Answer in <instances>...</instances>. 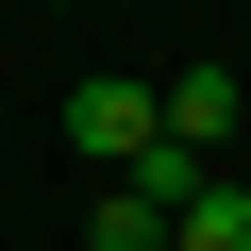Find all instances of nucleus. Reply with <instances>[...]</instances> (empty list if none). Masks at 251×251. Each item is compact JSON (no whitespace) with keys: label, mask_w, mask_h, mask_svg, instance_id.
Instances as JSON below:
<instances>
[{"label":"nucleus","mask_w":251,"mask_h":251,"mask_svg":"<svg viewBox=\"0 0 251 251\" xmlns=\"http://www.w3.org/2000/svg\"><path fill=\"white\" fill-rule=\"evenodd\" d=\"M151 134H168V117H151V67H84V84H67V151H84V168H134Z\"/></svg>","instance_id":"1"},{"label":"nucleus","mask_w":251,"mask_h":251,"mask_svg":"<svg viewBox=\"0 0 251 251\" xmlns=\"http://www.w3.org/2000/svg\"><path fill=\"white\" fill-rule=\"evenodd\" d=\"M151 117H168V151H201V168H218V151H234V117H251V84H234V67H168V84H151Z\"/></svg>","instance_id":"2"},{"label":"nucleus","mask_w":251,"mask_h":251,"mask_svg":"<svg viewBox=\"0 0 251 251\" xmlns=\"http://www.w3.org/2000/svg\"><path fill=\"white\" fill-rule=\"evenodd\" d=\"M168 251H251V184H234V168H201V201L168 218Z\"/></svg>","instance_id":"3"},{"label":"nucleus","mask_w":251,"mask_h":251,"mask_svg":"<svg viewBox=\"0 0 251 251\" xmlns=\"http://www.w3.org/2000/svg\"><path fill=\"white\" fill-rule=\"evenodd\" d=\"M84 251H168V201H151V184H100V218H84Z\"/></svg>","instance_id":"4"}]
</instances>
